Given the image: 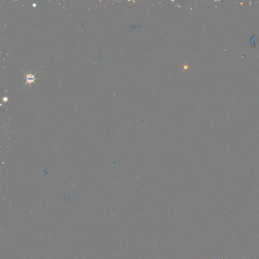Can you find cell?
Wrapping results in <instances>:
<instances>
[{
	"instance_id": "obj_1",
	"label": "cell",
	"mask_w": 259,
	"mask_h": 259,
	"mask_svg": "<svg viewBox=\"0 0 259 259\" xmlns=\"http://www.w3.org/2000/svg\"><path fill=\"white\" fill-rule=\"evenodd\" d=\"M23 72L24 73V74L26 76V78H25V79H26V83L22 86V87L21 88V89L23 87H24L25 86H26V84H29V88H30V89H31V87H32V83H34L36 85V86H38V85H37V83H36V81H35L36 79H36V78L35 77V76H36V75L37 74V73L38 72V70L34 74H32V73L31 71L29 72H28V73L25 72V71H23ZM21 90L19 91H21Z\"/></svg>"
}]
</instances>
